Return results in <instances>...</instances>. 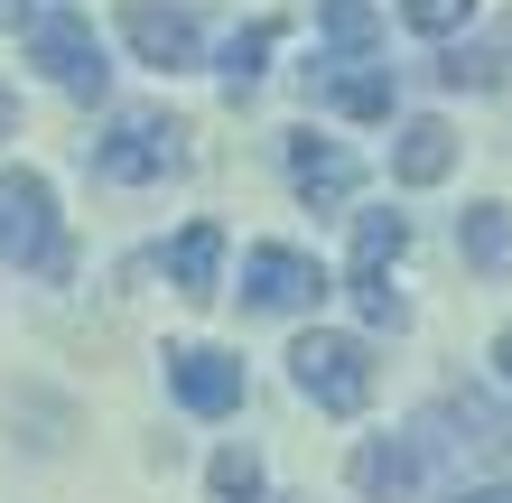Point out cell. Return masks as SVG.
Wrapping results in <instances>:
<instances>
[{"label": "cell", "instance_id": "6da1fadb", "mask_svg": "<svg viewBox=\"0 0 512 503\" xmlns=\"http://www.w3.org/2000/svg\"><path fill=\"white\" fill-rule=\"evenodd\" d=\"M84 159H94L103 187H159V177L187 168V122L177 112H112Z\"/></svg>", "mask_w": 512, "mask_h": 503}, {"label": "cell", "instance_id": "7a4b0ae2", "mask_svg": "<svg viewBox=\"0 0 512 503\" xmlns=\"http://www.w3.org/2000/svg\"><path fill=\"white\" fill-rule=\"evenodd\" d=\"M0 261L38 280H66V224H56V187L28 168H0Z\"/></svg>", "mask_w": 512, "mask_h": 503}, {"label": "cell", "instance_id": "3957f363", "mask_svg": "<svg viewBox=\"0 0 512 503\" xmlns=\"http://www.w3.org/2000/svg\"><path fill=\"white\" fill-rule=\"evenodd\" d=\"M289 373H298V392H308L317 410H336V420H354V410L373 401V345H364V336L308 327V336L289 345Z\"/></svg>", "mask_w": 512, "mask_h": 503}, {"label": "cell", "instance_id": "277c9868", "mask_svg": "<svg viewBox=\"0 0 512 503\" xmlns=\"http://www.w3.org/2000/svg\"><path fill=\"white\" fill-rule=\"evenodd\" d=\"M419 448H457L466 466H503L512 476V410L485 392H438L419 410Z\"/></svg>", "mask_w": 512, "mask_h": 503}, {"label": "cell", "instance_id": "5b68a950", "mask_svg": "<svg viewBox=\"0 0 512 503\" xmlns=\"http://www.w3.org/2000/svg\"><path fill=\"white\" fill-rule=\"evenodd\" d=\"M326 280L308 252H289V243H252L243 252V308H261V317H298V308H317L326 299Z\"/></svg>", "mask_w": 512, "mask_h": 503}, {"label": "cell", "instance_id": "8992f818", "mask_svg": "<svg viewBox=\"0 0 512 503\" xmlns=\"http://www.w3.org/2000/svg\"><path fill=\"white\" fill-rule=\"evenodd\" d=\"M28 66H47V84H56V94H84V103H94L103 84H112V66H103V38H94L84 19H66V10L28 28Z\"/></svg>", "mask_w": 512, "mask_h": 503}, {"label": "cell", "instance_id": "52a82bcc", "mask_svg": "<svg viewBox=\"0 0 512 503\" xmlns=\"http://www.w3.org/2000/svg\"><path fill=\"white\" fill-rule=\"evenodd\" d=\"M168 392L196 410V420H224V410H243V354L224 345H168Z\"/></svg>", "mask_w": 512, "mask_h": 503}, {"label": "cell", "instance_id": "ba28073f", "mask_svg": "<svg viewBox=\"0 0 512 503\" xmlns=\"http://www.w3.org/2000/svg\"><path fill=\"white\" fill-rule=\"evenodd\" d=\"M122 38H131L140 66H159V75H177V66H196V56H205L196 19L168 10V0H131V10H122Z\"/></svg>", "mask_w": 512, "mask_h": 503}, {"label": "cell", "instance_id": "9c48e42d", "mask_svg": "<svg viewBox=\"0 0 512 503\" xmlns=\"http://www.w3.org/2000/svg\"><path fill=\"white\" fill-rule=\"evenodd\" d=\"M354 150H336V140H317V131H289V187L317 205V215H336V205L354 196Z\"/></svg>", "mask_w": 512, "mask_h": 503}, {"label": "cell", "instance_id": "30bf717a", "mask_svg": "<svg viewBox=\"0 0 512 503\" xmlns=\"http://www.w3.org/2000/svg\"><path fill=\"white\" fill-rule=\"evenodd\" d=\"M447 168H457V122H438V112H410V122L391 131V177H401V187H438Z\"/></svg>", "mask_w": 512, "mask_h": 503}, {"label": "cell", "instance_id": "8fae6325", "mask_svg": "<svg viewBox=\"0 0 512 503\" xmlns=\"http://www.w3.org/2000/svg\"><path fill=\"white\" fill-rule=\"evenodd\" d=\"M345 476H354L364 503H410V485H419V438H364Z\"/></svg>", "mask_w": 512, "mask_h": 503}, {"label": "cell", "instance_id": "7c38bea8", "mask_svg": "<svg viewBox=\"0 0 512 503\" xmlns=\"http://www.w3.org/2000/svg\"><path fill=\"white\" fill-rule=\"evenodd\" d=\"M326 112H345V122H391V75L382 66H336V75H308Z\"/></svg>", "mask_w": 512, "mask_h": 503}, {"label": "cell", "instance_id": "4fadbf2b", "mask_svg": "<svg viewBox=\"0 0 512 503\" xmlns=\"http://www.w3.org/2000/svg\"><path fill=\"white\" fill-rule=\"evenodd\" d=\"M168 280H177V299H215V280H224V224H187L168 243Z\"/></svg>", "mask_w": 512, "mask_h": 503}, {"label": "cell", "instance_id": "5bb4252c", "mask_svg": "<svg viewBox=\"0 0 512 503\" xmlns=\"http://www.w3.org/2000/svg\"><path fill=\"white\" fill-rule=\"evenodd\" d=\"M457 252L475 261V271H512V215L503 205H466L457 215Z\"/></svg>", "mask_w": 512, "mask_h": 503}, {"label": "cell", "instance_id": "9a60e30c", "mask_svg": "<svg viewBox=\"0 0 512 503\" xmlns=\"http://www.w3.org/2000/svg\"><path fill=\"white\" fill-rule=\"evenodd\" d=\"M317 28H326V47H336L345 66H364V56H373V38H382L373 0H317Z\"/></svg>", "mask_w": 512, "mask_h": 503}, {"label": "cell", "instance_id": "2e32d148", "mask_svg": "<svg viewBox=\"0 0 512 503\" xmlns=\"http://www.w3.org/2000/svg\"><path fill=\"white\" fill-rule=\"evenodd\" d=\"M205 494L215 503H270V485H261V457L233 438V448H215V466H205Z\"/></svg>", "mask_w": 512, "mask_h": 503}, {"label": "cell", "instance_id": "e0dca14e", "mask_svg": "<svg viewBox=\"0 0 512 503\" xmlns=\"http://www.w3.org/2000/svg\"><path fill=\"white\" fill-rule=\"evenodd\" d=\"M270 47H280V28L270 19H252V28H233V47H224V94L243 103L252 84H261V66H270Z\"/></svg>", "mask_w": 512, "mask_h": 503}, {"label": "cell", "instance_id": "ac0fdd59", "mask_svg": "<svg viewBox=\"0 0 512 503\" xmlns=\"http://www.w3.org/2000/svg\"><path fill=\"white\" fill-rule=\"evenodd\" d=\"M410 252V215H354V271H391V261Z\"/></svg>", "mask_w": 512, "mask_h": 503}, {"label": "cell", "instance_id": "d6986e66", "mask_svg": "<svg viewBox=\"0 0 512 503\" xmlns=\"http://www.w3.org/2000/svg\"><path fill=\"white\" fill-rule=\"evenodd\" d=\"M345 289H354V308H364V327H391V336L410 327V299L391 289V271H354Z\"/></svg>", "mask_w": 512, "mask_h": 503}, {"label": "cell", "instance_id": "ffe728a7", "mask_svg": "<svg viewBox=\"0 0 512 503\" xmlns=\"http://www.w3.org/2000/svg\"><path fill=\"white\" fill-rule=\"evenodd\" d=\"M438 84H447V94H494L503 66H494V47H447L438 56Z\"/></svg>", "mask_w": 512, "mask_h": 503}, {"label": "cell", "instance_id": "44dd1931", "mask_svg": "<svg viewBox=\"0 0 512 503\" xmlns=\"http://www.w3.org/2000/svg\"><path fill=\"white\" fill-rule=\"evenodd\" d=\"M401 19L419 28V38H457V28L475 19V0H401Z\"/></svg>", "mask_w": 512, "mask_h": 503}, {"label": "cell", "instance_id": "7402d4cb", "mask_svg": "<svg viewBox=\"0 0 512 503\" xmlns=\"http://www.w3.org/2000/svg\"><path fill=\"white\" fill-rule=\"evenodd\" d=\"M494 66L512 75V10H503V28H494Z\"/></svg>", "mask_w": 512, "mask_h": 503}, {"label": "cell", "instance_id": "603a6c76", "mask_svg": "<svg viewBox=\"0 0 512 503\" xmlns=\"http://www.w3.org/2000/svg\"><path fill=\"white\" fill-rule=\"evenodd\" d=\"M494 373H503V392H512V327L494 336Z\"/></svg>", "mask_w": 512, "mask_h": 503}, {"label": "cell", "instance_id": "cb8c5ba5", "mask_svg": "<svg viewBox=\"0 0 512 503\" xmlns=\"http://www.w3.org/2000/svg\"><path fill=\"white\" fill-rule=\"evenodd\" d=\"M457 503H512V485H466Z\"/></svg>", "mask_w": 512, "mask_h": 503}, {"label": "cell", "instance_id": "d4e9b609", "mask_svg": "<svg viewBox=\"0 0 512 503\" xmlns=\"http://www.w3.org/2000/svg\"><path fill=\"white\" fill-rule=\"evenodd\" d=\"M10 131H19V94L0 84V140H10Z\"/></svg>", "mask_w": 512, "mask_h": 503}, {"label": "cell", "instance_id": "484cf974", "mask_svg": "<svg viewBox=\"0 0 512 503\" xmlns=\"http://www.w3.org/2000/svg\"><path fill=\"white\" fill-rule=\"evenodd\" d=\"M19 10H28V0H0V28H19Z\"/></svg>", "mask_w": 512, "mask_h": 503}]
</instances>
